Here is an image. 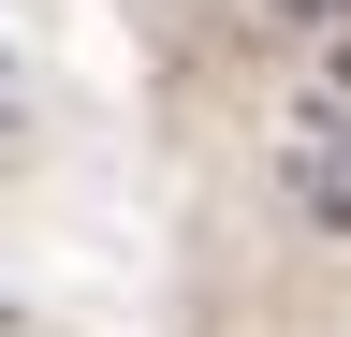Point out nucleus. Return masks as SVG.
Returning <instances> with one entry per match:
<instances>
[{
  "instance_id": "2",
  "label": "nucleus",
  "mask_w": 351,
  "mask_h": 337,
  "mask_svg": "<svg viewBox=\"0 0 351 337\" xmlns=\"http://www.w3.org/2000/svg\"><path fill=\"white\" fill-rule=\"evenodd\" d=\"M307 15H322V30H351V0H307Z\"/></svg>"
},
{
  "instance_id": "1",
  "label": "nucleus",
  "mask_w": 351,
  "mask_h": 337,
  "mask_svg": "<svg viewBox=\"0 0 351 337\" xmlns=\"http://www.w3.org/2000/svg\"><path fill=\"white\" fill-rule=\"evenodd\" d=\"M293 191H307V220L351 235V132H307V147H293Z\"/></svg>"
}]
</instances>
